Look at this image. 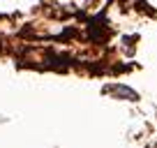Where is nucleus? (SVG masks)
<instances>
[{
	"mask_svg": "<svg viewBox=\"0 0 157 148\" xmlns=\"http://www.w3.org/2000/svg\"><path fill=\"white\" fill-rule=\"evenodd\" d=\"M104 93H106V95H116V97H120V99H136L139 97L132 88H127V86H123V84L104 86Z\"/></svg>",
	"mask_w": 157,
	"mask_h": 148,
	"instance_id": "obj_1",
	"label": "nucleus"
}]
</instances>
